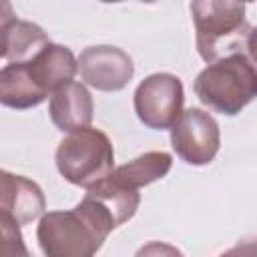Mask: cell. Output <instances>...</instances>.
I'll use <instances>...</instances> for the list:
<instances>
[{"mask_svg": "<svg viewBox=\"0 0 257 257\" xmlns=\"http://www.w3.org/2000/svg\"><path fill=\"white\" fill-rule=\"evenodd\" d=\"M171 165H173V159L169 153L149 151V153L137 157L135 161H128L126 165L114 169L108 177L128 189L139 191L141 187L167 177V173L171 171Z\"/></svg>", "mask_w": 257, "mask_h": 257, "instance_id": "13", "label": "cell"}, {"mask_svg": "<svg viewBox=\"0 0 257 257\" xmlns=\"http://www.w3.org/2000/svg\"><path fill=\"white\" fill-rule=\"evenodd\" d=\"M135 257H185L175 245L163 243V241H151L143 245Z\"/></svg>", "mask_w": 257, "mask_h": 257, "instance_id": "16", "label": "cell"}, {"mask_svg": "<svg viewBox=\"0 0 257 257\" xmlns=\"http://www.w3.org/2000/svg\"><path fill=\"white\" fill-rule=\"evenodd\" d=\"M193 88L205 106L235 116L257 98V66L243 52L227 54L203 68Z\"/></svg>", "mask_w": 257, "mask_h": 257, "instance_id": "2", "label": "cell"}, {"mask_svg": "<svg viewBox=\"0 0 257 257\" xmlns=\"http://www.w3.org/2000/svg\"><path fill=\"white\" fill-rule=\"evenodd\" d=\"M46 199L42 189L20 175L2 171V215L12 219L16 225H28L42 215Z\"/></svg>", "mask_w": 257, "mask_h": 257, "instance_id": "9", "label": "cell"}, {"mask_svg": "<svg viewBox=\"0 0 257 257\" xmlns=\"http://www.w3.org/2000/svg\"><path fill=\"white\" fill-rule=\"evenodd\" d=\"M26 66H28L34 82L46 94H54L72 82V78L78 70V60L74 58L70 48L50 42L32 60H28Z\"/></svg>", "mask_w": 257, "mask_h": 257, "instance_id": "8", "label": "cell"}, {"mask_svg": "<svg viewBox=\"0 0 257 257\" xmlns=\"http://www.w3.org/2000/svg\"><path fill=\"white\" fill-rule=\"evenodd\" d=\"M171 145L187 165H207L215 159L221 145L219 124L209 112L187 108L171 128Z\"/></svg>", "mask_w": 257, "mask_h": 257, "instance_id": "6", "label": "cell"}, {"mask_svg": "<svg viewBox=\"0 0 257 257\" xmlns=\"http://www.w3.org/2000/svg\"><path fill=\"white\" fill-rule=\"evenodd\" d=\"M58 173L72 185L90 189L112 173L114 151L108 137L92 126L68 133L54 155Z\"/></svg>", "mask_w": 257, "mask_h": 257, "instance_id": "4", "label": "cell"}, {"mask_svg": "<svg viewBox=\"0 0 257 257\" xmlns=\"http://www.w3.org/2000/svg\"><path fill=\"white\" fill-rule=\"evenodd\" d=\"M247 48H249V54H251L253 62L257 64V28H251V34L247 38Z\"/></svg>", "mask_w": 257, "mask_h": 257, "instance_id": "18", "label": "cell"}, {"mask_svg": "<svg viewBox=\"0 0 257 257\" xmlns=\"http://www.w3.org/2000/svg\"><path fill=\"white\" fill-rule=\"evenodd\" d=\"M86 195L92 197V199H96L112 215L116 227H120L122 223H126L137 213L139 203H141L139 191L124 187V185L112 181L110 177H106L98 185L86 189Z\"/></svg>", "mask_w": 257, "mask_h": 257, "instance_id": "14", "label": "cell"}, {"mask_svg": "<svg viewBox=\"0 0 257 257\" xmlns=\"http://www.w3.org/2000/svg\"><path fill=\"white\" fill-rule=\"evenodd\" d=\"M2 50L0 56L8 62H28L32 60L46 44H50L46 32L28 20L12 18V16H2Z\"/></svg>", "mask_w": 257, "mask_h": 257, "instance_id": "11", "label": "cell"}, {"mask_svg": "<svg viewBox=\"0 0 257 257\" xmlns=\"http://www.w3.org/2000/svg\"><path fill=\"white\" fill-rule=\"evenodd\" d=\"M0 227H2V257H30V253L22 241L20 225H16L12 219L2 215Z\"/></svg>", "mask_w": 257, "mask_h": 257, "instance_id": "15", "label": "cell"}, {"mask_svg": "<svg viewBox=\"0 0 257 257\" xmlns=\"http://www.w3.org/2000/svg\"><path fill=\"white\" fill-rule=\"evenodd\" d=\"M78 70L82 80L102 92H116L124 88L133 74V58L116 46H88L78 56Z\"/></svg>", "mask_w": 257, "mask_h": 257, "instance_id": "7", "label": "cell"}, {"mask_svg": "<svg viewBox=\"0 0 257 257\" xmlns=\"http://www.w3.org/2000/svg\"><path fill=\"white\" fill-rule=\"evenodd\" d=\"M92 110V96L86 90V86L78 82H70L58 92H54L48 104L50 120L62 133H74L90 126Z\"/></svg>", "mask_w": 257, "mask_h": 257, "instance_id": "10", "label": "cell"}, {"mask_svg": "<svg viewBox=\"0 0 257 257\" xmlns=\"http://www.w3.org/2000/svg\"><path fill=\"white\" fill-rule=\"evenodd\" d=\"M219 257H257V239L239 243V245L231 247L229 251L221 253Z\"/></svg>", "mask_w": 257, "mask_h": 257, "instance_id": "17", "label": "cell"}, {"mask_svg": "<svg viewBox=\"0 0 257 257\" xmlns=\"http://www.w3.org/2000/svg\"><path fill=\"white\" fill-rule=\"evenodd\" d=\"M116 229L112 215L92 197L70 211H48L36 231L44 257H94L108 233Z\"/></svg>", "mask_w": 257, "mask_h": 257, "instance_id": "1", "label": "cell"}, {"mask_svg": "<svg viewBox=\"0 0 257 257\" xmlns=\"http://www.w3.org/2000/svg\"><path fill=\"white\" fill-rule=\"evenodd\" d=\"M133 102L135 112L145 126L153 131L173 128L177 118L183 114V82L175 74L155 72L137 86Z\"/></svg>", "mask_w": 257, "mask_h": 257, "instance_id": "5", "label": "cell"}, {"mask_svg": "<svg viewBox=\"0 0 257 257\" xmlns=\"http://www.w3.org/2000/svg\"><path fill=\"white\" fill-rule=\"evenodd\" d=\"M48 94L34 82L26 62L6 64L0 70V102L10 108H32L38 106Z\"/></svg>", "mask_w": 257, "mask_h": 257, "instance_id": "12", "label": "cell"}, {"mask_svg": "<svg viewBox=\"0 0 257 257\" xmlns=\"http://www.w3.org/2000/svg\"><path fill=\"white\" fill-rule=\"evenodd\" d=\"M191 14L197 32V50L209 64L217 62L225 52L233 54L251 34L245 4L241 2L197 0L191 4Z\"/></svg>", "mask_w": 257, "mask_h": 257, "instance_id": "3", "label": "cell"}]
</instances>
